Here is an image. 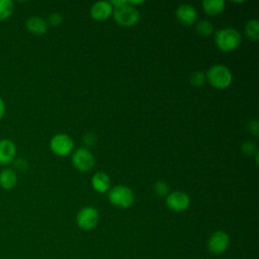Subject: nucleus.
<instances>
[{
    "mask_svg": "<svg viewBox=\"0 0 259 259\" xmlns=\"http://www.w3.org/2000/svg\"><path fill=\"white\" fill-rule=\"evenodd\" d=\"M214 42L219 50L229 53L239 48L242 42V36L237 29L232 27H225L215 31Z\"/></svg>",
    "mask_w": 259,
    "mask_h": 259,
    "instance_id": "obj_1",
    "label": "nucleus"
},
{
    "mask_svg": "<svg viewBox=\"0 0 259 259\" xmlns=\"http://www.w3.org/2000/svg\"><path fill=\"white\" fill-rule=\"evenodd\" d=\"M206 81L217 89H226L228 88L232 81L233 75L230 69L222 64H217L211 66L206 74Z\"/></svg>",
    "mask_w": 259,
    "mask_h": 259,
    "instance_id": "obj_2",
    "label": "nucleus"
},
{
    "mask_svg": "<svg viewBox=\"0 0 259 259\" xmlns=\"http://www.w3.org/2000/svg\"><path fill=\"white\" fill-rule=\"evenodd\" d=\"M108 199L111 204L117 207H130L135 200L133 190L125 185H116L108 192Z\"/></svg>",
    "mask_w": 259,
    "mask_h": 259,
    "instance_id": "obj_3",
    "label": "nucleus"
},
{
    "mask_svg": "<svg viewBox=\"0 0 259 259\" xmlns=\"http://www.w3.org/2000/svg\"><path fill=\"white\" fill-rule=\"evenodd\" d=\"M113 18L115 22L123 27H131L138 23L140 19V12L136 7L125 3L124 5L113 8Z\"/></svg>",
    "mask_w": 259,
    "mask_h": 259,
    "instance_id": "obj_4",
    "label": "nucleus"
},
{
    "mask_svg": "<svg viewBox=\"0 0 259 259\" xmlns=\"http://www.w3.org/2000/svg\"><path fill=\"white\" fill-rule=\"evenodd\" d=\"M50 148L57 156H68L72 153L74 142L67 134H57L50 141Z\"/></svg>",
    "mask_w": 259,
    "mask_h": 259,
    "instance_id": "obj_5",
    "label": "nucleus"
},
{
    "mask_svg": "<svg viewBox=\"0 0 259 259\" xmlns=\"http://www.w3.org/2000/svg\"><path fill=\"white\" fill-rule=\"evenodd\" d=\"M77 225L84 231L94 229L99 222V212L93 206H85L79 210L76 218Z\"/></svg>",
    "mask_w": 259,
    "mask_h": 259,
    "instance_id": "obj_6",
    "label": "nucleus"
},
{
    "mask_svg": "<svg viewBox=\"0 0 259 259\" xmlns=\"http://www.w3.org/2000/svg\"><path fill=\"white\" fill-rule=\"evenodd\" d=\"M72 164L78 171L87 172L93 168L95 159L88 149L79 148L72 155Z\"/></svg>",
    "mask_w": 259,
    "mask_h": 259,
    "instance_id": "obj_7",
    "label": "nucleus"
},
{
    "mask_svg": "<svg viewBox=\"0 0 259 259\" xmlns=\"http://www.w3.org/2000/svg\"><path fill=\"white\" fill-rule=\"evenodd\" d=\"M190 204V198L187 193L183 191H172L166 196V205L169 209L175 212H181L188 208Z\"/></svg>",
    "mask_w": 259,
    "mask_h": 259,
    "instance_id": "obj_8",
    "label": "nucleus"
},
{
    "mask_svg": "<svg viewBox=\"0 0 259 259\" xmlns=\"http://www.w3.org/2000/svg\"><path fill=\"white\" fill-rule=\"evenodd\" d=\"M229 236L224 231H217L209 237L207 241V249L215 255L224 253L229 247Z\"/></svg>",
    "mask_w": 259,
    "mask_h": 259,
    "instance_id": "obj_9",
    "label": "nucleus"
},
{
    "mask_svg": "<svg viewBox=\"0 0 259 259\" xmlns=\"http://www.w3.org/2000/svg\"><path fill=\"white\" fill-rule=\"evenodd\" d=\"M175 16L179 23H181L182 25L190 26L197 19V11L190 4H182L177 7L175 11Z\"/></svg>",
    "mask_w": 259,
    "mask_h": 259,
    "instance_id": "obj_10",
    "label": "nucleus"
},
{
    "mask_svg": "<svg viewBox=\"0 0 259 259\" xmlns=\"http://www.w3.org/2000/svg\"><path fill=\"white\" fill-rule=\"evenodd\" d=\"M113 13V7L109 1L95 2L90 9V15L94 20L104 21L108 19Z\"/></svg>",
    "mask_w": 259,
    "mask_h": 259,
    "instance_id": "obj_11",
    "label": "nucleus"
},
{
    "mask_svg": "<svg viewBox=\"0 0 259 259\" xmlns=\"http://www.w3.org/2000/svg\"><path fill=\"white\" fill-rule=\"evenodd\" d=\"M15 155H16L15 144L8 139L0 140V164L1 165L11 164L14 161Z\"/></svg>",
    "mask_w": 259,
    "mask_h": 259,
    "instance_id": "obj_12",
    "label": "nucleus"
},
{
    "mask_svg": "<svg viewBox=\"0 0 259 259\" xmlns=\"http://www.w3.org/2000/svg\"><path fill=\"white\" fill-rule=\"evenodd\" d=\"M26 29L35 35H42L48 30L47 21L39 16H31L25 22Z\"/></svg>",
    "mask_w": 259,
    "mask_h": 259,
    "instance_id": "obj_13",
    "label": "nucleus"
},
{
    "mask_svg": "<svg viewBox=\"0 0 259 259\" xmlns=\"http://www.w3.org/2000/svg\"><path fill=\"white\" fill-rule=\"evenodd\" d=\"M92 187L99 193H105L110 188V178L104 172H96L91 179Z\"/></svg>",
    "mask_w": 259,
    "mask_h": 259,
    "instance_id": "obj_14",
    "label": "nucleus"
},
{
    "mask_svg": "<svg viewBox=\"0 0 259 259\" xmlns=\"http://www.w3.org/2000/svg\"><path fill=\"white\" fill-rule=\"evenodd\" d=\"M17 184V174L11 168H5L0 172V186L4 189H12Z\"/></svg>",
    "mask_w": 259,
    "mask_h": 259,
    "instance_id": "obj_15",
    "label": "nucleus"
},
{
    "mask_svg": "<svg viewBox=\"0 0 259 259\" xmlns=\"http://www.w3.org/2000/svg\"><path fill=\"white\" fill-rule=\"evenodd\" d=\"M201 5L204 12L210 16L219 15L225 9V1L223 0H204Z\"/></svg>",
    "mask_w": 259,
    "mask_h": 259,
    "instance_id": "obj_16",
    "label": "nucleus"
},
{
    "mask_svg": "<svg viewBox=\"0 0 259 259\" xmlns=\"http://www.w3.org/2000/svg\"><path fill=\"white\" fill-rule=\"evenodd\" d=\"M245 34L252 40L257 41L259 38V21L256 19H250L245 25Z\"/></svg>",
    "mask_w": 259,
    "mask_h": 259,
    "instance_id": "obj_17",
    "label": "nucleus"
},
{
    "mask_svg": "<svg viewBox=\"0 0 259 259\" xmlns=\"http://www.w3.org/2000/svg\"><path fill=\"white\" fill-rule=\"evenodd\" d=\"M195 29L200 36H209L213 32V26L208 20H200L196 24Z\"/></svg>",
    "mask_w": 259,
    "mask_h": 259,
    "instance_id": "obj_18",
    "label": "nucleus"
},
{
    "mask_svg": "<svg viewBox=\"0 0 259 259\" xmlns=\"http://www.w3.org/2000/svg\"><path fill=\"white\" fill-rule=\"evenodd\" d=\"M14 4L11 0H0V20L7 19L13 12Z\"/></svg>",
    "mask_w": 259,
    "mask_h": 259,
    "instance_id": "obj_19",
    "label": "nucleus"
},
{
    "mask_svg": "<svg viewBox=\"0 0 259 259\" xmlns=\"http://www.w3.org/2000/svg\"><path fill=\"white\" fill-rule=\"evenodd\" d=\"M189 81L192 86L200 87V86L204 85V83L206 82V76L201 71H195V72L191 73V75L189 77Z\"/></svg>",
    "mask_w": 259,
    "mask_h": 259,
    "instance_id": "obj_20",
    "label": "nucleus"
},
{
    "mask_svg": "<svg viewBox=\"0 0 259 259\" xmlns=\"http://www.w3.org/2000/svg\"><path fill=\"white\" fill-rule=\"evenodd\" d=\"M153 189L155 193L161 197L167 196L169 194V186L163 180H158L157 182H155V184L153 185Z\"/></svg>",
    "mask_w": 259,
    "mask_h": 259,
    "instance_id": "obj_21",
    "label": "nucleus"
},
{
    "mask_svg": "<svg viewBox=\"0 0 259 259\" xmlns=\"http://www.w3.org/2000/svg\"><path fill=\"white\" fill-rule=\"evenodd\" d=\"M241 150L246 156H252L257 153L256 145L251 141H246L241 145Z\"/></svg>",
    "mask_w": 259,
    "mask_h": 259,
    "instance_id": "obj_22",
    "label": "nucleus"
},
{
    "mask_svg": "<svg viewBox=\"0 0 259 259\" xmlns=\"http://www.w3.org/2000/svg\"><path fill=\"white\" fill-rule=\"evenodd\" d=\"M62 21H63V16L58 12H54L49 15L47 23L48 25L56 27V26H59L62 23Z\"/></svg>",
    "mask_w": 259,
    "mask_h": 259,
    "instance_id": "obj_23",
    "label": "nucleus"
},
{
    "mask_svg": "<svg viewBox=\"0 0 259 259\" xmlns=\"http://www.w3.org/2000/svg\"><path fill=\"white\" fill-rule=\"evenodd\" d=\"M97 141V137L94 133H86L84 136H83V143L87 146V147H92L95 145Z\"/></svg>",
    "mask_w": 259,
    "mask_h": 259,
    "instance_id": "obj_24",
    "label": "nucleus"
},
{
    "mask_svg": "<svg viewBox=\"0 0 259 259\" xmlns=\"http://www.w3.org/2000/svg\"><path fill=\"white\" fill-rule=\"evenodd\" d=\"M248 128H249V132L254 135L255 137L258 136V133H259V124H258V120L257 119H252L249 121L248 123Z\"/></svg>",
    "mask_w": 259,
    "mask_h": 259,
    "instance_id": "obj_25",
    "label": "nucleus"
},
{
    "mask_svg": "<svg viewBox=\"0 0 259 259\" xmlns=\"http://www.w3.org/2000/svg\"><path fill=\"white\" fill-rule=\"evenodd\" d=\"M15 167L20 171H25L27 169L28 165L24 159H18L15 161Z\"/></svg>",
    "mask_w": 259,
    "mask_h": 259,
    "instance_id": "obj_26",
    "label": "nucleus"
},
{
    "mask_svg": "<svg viewBox=\"0 0 259 259\" xmlns=\"http://www.w3.org/2000/svg\"><path fill=\"white\" fill-rule=\"evenodd\" d=\"M4 113H5V103L3 99L0 97V119L3 117Z\"/></svg>",
    "mask_w": 259,
    "mask_h": 259,
    "instance_id": "obj_27",
    "label": "nucleus"
},
{
    "mask_svg": "<svg viewBox=\"0 0 259 259\" xmlns=\"http://www.w3.org/2000/svg\"><path fill=\"white\" fill-rule=\"evenodd\" d=\"M126 3H127L128 5H131V6H133V7H136V8H137V6L144 4V3H145V1H142V0H140V1H126Z\"/></svg>",
    "mask_w": 259,
    "mask_h": 259,
    "instance_id": "obj_28",
    "label": "nucleus"
}]
</instances>
